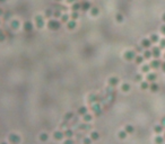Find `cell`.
<instances>
[{
  "mask_svg": "<svg viewBox=\"0 0 165 144\" xmlns=\"http://www.w3.org/2000/svg\"><path fill=\"white\" fill-rule=\"evenodd\" d=\"M164 131V126L163 125H156V126H154V132L156 133V134H161V133Z\"/></svg>",
  "mask_w": 165,
  "mask_h": 144,
  "instance_id": "obj_9",
  "label": "cell"
},
{
  "mask_svg": "<svg viewBox=\"0 0 165 144\" xmlns=\"http://www.w3.org/2000/svg\"><path fill=\"white\" fill-rule=\"evenodd\" d=\"M12 26H14V27H12V28H17V27H18V23L14 22V24H12Z\"/></svg>",
  "mask_w": 165,
  "mask_h": 144,
  "instance_id": "obj_43",
  "label": "cell"
},
{
  "mask_svg": "<svg viewBox=\"0 0 165 144\" xmlns=\"http://www.w3.org/2000/svg\"><path fill=\"white\" fill-rule=\"evenodd\" d=\"M24 28H25V30H27V32H30V30H32V25H31V23H25V25H24Z\"/></svg>",
  "mask_w": 165,
  "mask_h": 144,
  "instance_id": "obj_28",
  "label": "cell"
},
{
  "mask_svg": "<svg viewBox=\"0 0 165 144\" xmlns=\"http://www.w3.org/2000/svg\"><path fill=\"white\" fill-rule=\"evenodd\" d=\"M99 137H100V135H99V133H97V132H93L91 134L92 141H96V140H99Z\"/></svg>",
  "mask_w": 165,
  "mask_h": 144,
  "instance_id": "obj_21",
  "label": "cell"
},
{
  "mask_svg": "<svg viewBox=\"0 0 165 144\" xmlns=\"http://www.w3.org/2000/svg\"><path fill=\"white\" fill-rule=\"evenodd\" d=\"M1 14H2V10H1V9H0V15H1Z\"/></svg>",
  "mask_w": 165,
  "mask_h": 144,
  "instance_id": "obj_47",
  "label": "cell"
},
{
  "mask_svg": "<svg viewBox=\"0 0 165 144\" xmlns=\"http://www.w3.org/2000/svg\"><path fill=\"white\" fill-rule=\"evenodd\" d=\"M141 79H143V78H141L140 74H137V76H136V80H137V81H140Z\"/></svg>",
  "mask_w": 165,
  "mask_h": 144,
  "instance_id": "obj_40",
  "label": "cell"
},
{
  "mask_svg": "<svg viewBox=\"0 0 165 144\" xmlns=\"http://www.w3.org/2000/svg\"><path fill=\"white\" fill-rule=\"evenodd\" d=\"M160 49H165V38H162L160 41Z\"/></svg>",
  "mask_w": 165,
  "mask_h": 144,
  "instance_id": "obj_32",
  "label": "cell"
},
{
  "mask_svg": "<svg viewBox=\"0 0 165 144\" xmlns=\"http://www.w3.org/2000/svg\"><path fill=\"white\" fill-rule=\"evenodd\" d=\"M163 137H164V140H165V132H164V136H163Z\"/></svg>",
  "mask_w": 165,
  "mask_h": 144,
  "instance_id": "obj_49",
  "label": "cell"
},
{
  "mask_svg": "<svg viewBox=\"0 0 165 144\" xmlns=\"http://www.w3.org/2000/svg\"><path fill=\"white\" fill-rule=\"evenodd\" d=\"M9 141L11 142V143L17 144L18 142L20 141V139H19V136H18V135H16V134H10V136H9Z\"/></svg>",
  "mask_w": 165,
  "mask_h": 144,
  "instance_id": "obj_6",
  "label": "cell"
},
{
  "mask_svg": "<svg viewBox=\"0 0 165 144\" xmlns=\"http://www.w3.org/2000/svg\"><path fill=\"white\" fill-rule=\"evenodd\" d=\"M144 56L143 55H136V58H135V61H136V63L137 64H141L144 62Z\"/></svg>",
  "mask_w": 165,
  "mask_h": 144,
  "instance_id": "obj_14",
  "label": "cell"
},
{
  "mask_svg": "<svg viewBox=\"0 0 165 144\" xmlns=\"http://www.w3.org/2000/svg\"><path fill=\"white\" fill-rule=\"evenodd\" d=\"M64 118H66V120H70L74 118V114L72 113H67L66 115H64Z\"/></svg>",
  "mask_w": 165,
  "mask_h": 144,
  "instance_id": "obj_27",
  "label": "cell"
},
{
  "mask_svg": "<svg viewBox=\"0 0 165 144\" xmlns=\"http://www.w3.org/2000/svg\"><path fill=\"white\" fill-rule=\"evenodd\" d=\"M89 101H91V103H99V96L91 95L89 96Z\"/></svg>",
  "mask_w": 165,
  "mask_h": 144,
  "instance_id": "obj_18",
  "label": "cell"
},
{
  "mask_svg": "<svg viewBox=\"0 0 165 144\" xmlns=\"http://www.w3.org/2000/svg\"><path fill=\"white\" fill-rule=\"evenodd\" d=\"M149 89H150V91H152V92H156V91H158L160 87H158V85H157V83L152 82V83H150V85H149Z\"/></svg>",
  "mask_w": 165,
  "mask_h": 144,
  "instance_id": "obj_8",
  "label": "cell"
},
{
  "mask_svg": "<svg viewBox=\"0 0 165 144\" xmlns=\"http://www.w3.org/2000/svg\"><path fill=\"white\" fill-rule=\"evenodd\" d=\"M63 134H64V136H66V137H68V139H70V137H71L72 135H74V132H72L71 129H67V131H66V132L63 133Z\"/></svg>",
  "mask_w": 165,
  "mask_h": 144,
  "instance_id": "obj_20",
  "label": "cell"
},
{
  "mask_svg": "<svg viewBox=\"0 0 165 144\" xmlns=\"http://www.w3.org/2000/svg\"><path fill=\"white\" fill-rule=\"evenodd\" d=\"M0 1H1V2H2V1H5V0H0Z\"/></svg>",
  "mask_w": 165,
  "mask_h": 144,
  "instance_id": "obj_50",
  "label": "cell"
},
{
  "mask_svg": "<svg viewBox=\"0 0 165 144\" xmlns=\"http://www.w3.org/2000/svg\"><path fill=\"white\" fill-rule=\"evenodd\" d=\"M161 33H162L163 35H165V25H163V26L161 27Z\"/></svg>",
  "mask_w": 165,
  "mask_h": 144,
  "instance_id": "obj_38",
  "label": "cell"
},
{
  "mask_svg": "<svg viewBox=\"0 0 165 144\" xmlns=\"http://www.w3.org/2000/svg\"><path fill=\"white\" fill-rule=\"evenodd\" d=\"M67 20H68V16H62V22H67Z\"/></svg>",
  "mask_w": 165,
  "mask_h": 144,
  "instance_id": "obj_41",
  "label": "cell"
},
{
  "mask_svg": "<svg viewBox=\"0 0 165 144\" xmlns=\"http://www.w3.org/2000/svg\"><path fill=\"white\" fill-rule=\"evenodd\" d=\"M1 144H8V143H6V142H2V143H1Z\"/></svg>",
  "mask_w": 165,
  "mask_h": 144,
  "instance_id": "obj_48",
  "label": "cell"
},
{
  "mask_svg": "<svg viewBox=\"0 0 165 144\" xmlns=\"http://www.w3.org/2000/svg\"><path fill=\"white\" fill-rule=\"evenodd\" d=\"M152 44H153V43L150 42L149 38H144L143 41H141V47H144V49H149Z\"/></svg>",
  "mask_w": 165,
  "mask_h": 144,
  "instance_id": "obj_3",
  "label": "cell"
},
{
  "mask_svg": "<svg viewBox=\"0 0 165 144\" xmlns=\"http://www.w3.org/2000/svg\"><path fill=\"white\" fill-rule=\"evenodd\" d=\"M149 65H150V68H153V69H158L161 65H162V62H161L158 59H155L154 61H152V63H150Z\"/></svg>",
  "mask_w": 165,
  "mask_h": 144,
  "instance_id": "obj_4",
  "label": "cell"
},
{
  "mask_svg": "<svg viewBox=\"0 0 165 144\" xmlns=\"http://www.w3.org/2000/svg\"><path fill=\"white\" fill-rule=\"evenodd\" d=\"M49 28L50 29H58V28H59L60 27V23L59 22H57V20H50L49 22Z\"/></svg>",
  "mask_w": 165,
  "mask_h": 144,
  "instance_id": "obj_2",
  "label": "cell"
},
{
  "mask_svg": "<svg viewBox=\"0 0 165 144\" xmlns=\"http://www.w3.org/2000/svg\"><path fill=\"white\" fill-rule=\"evenodd\" d=\"M161 68H162L163 72H165V62H164V63H162V65H161Z\"/></svg>",
  "mask_w": 165,
  "mask_h": 144,
  "instance_id": "obj_44",
  "label": "cell"
},
{
  "mask_svg": "<svg viewBox=\"0 0 165 144\" xmlns=\"http://www.w3.org/2000/svg\"><path fill=\"white\" fill-rule=\"evenodd\" d=\"M149 70H150L149 64H144V65L141 66V71H143V72H149Z\"/></svg>",
  "mask_w": 165,
  "mask_h": 144,
  "instance_id": "obj_22",
  "label": "cell"
},
{
  "mask_svg": "<svg viewBox=\"0 0 165 144\" xmlns=\"http://www.w3.org/2000/svg\"><path fill=\"white\" fill-rule=\"evenodd\" d=\"M63 136H64V134H63L62 132H59V131H58V132H55V133L53 134V137H54L55 140H58V141L62 140V137H63Z\"/></svg>",
  "mask_w": 165,
  "mask_h": 144,
  "instance_id": "obj_11",
  "label": "cell"
},
{
  "mask_svg": "<svg viewBox=\"0 0 165 144\" xmlns=\"http://www.w3.org/2000/svg\"><path fill=\"white\" fill-rule=\"evenodd\" d=\"M155 143L156 144H163L164 143V137L161 136V135H157V136L155 137Z\"/></svg>",
  "mask_w": 165,
  "mask_h": 144,
  "instance_id": "obj_16",
  "label": "cell"
},
{
  "mask_svg": "<svg viewBox=\"0 0 165 144\" xmlns=\"http://www.w3.org/2000/svg\"><path fill=\"white\" fill-rule=\"evenodd\" d=\"M92 143V139L91 137H85L84 139V144H91Z\"/></svg>",
  "mask_w": 165,
  "mask_h": 144,
  "instance_id": "obj_35",
  "label": "cell"
},
{
  "mask_svg": "<svg viewBox=\"0 0 165 144\" xmlns=\"http://www.w3.org/2000/svg\"><path fill=\"white\" fill-rule=\"evenodd\" d=\"M63 144H74V141H72L71 139H68L67 141H64Z\"/></svg>",
  "mask_w": 165,
  "mask_h": 144,
  "instance_id": "obj_37",
  "label": "cell"
},
{
  "mask_svg": "<svg viewBox=\"0 0 165 144\" xmlns=\"http://www.w3.org/2000/svg\"><path fill=\"white\" fill-rule=\"evenodd\" d=\"M124 131H126L128 134H131V133L135 132V127H133L132 125H127L126 128H124Z\"/></svg>",
  "mask_w": 165,
  "mask_h": 144,
  "instance_id": "obj_12",
  "label": "cell"
},
{
  "mask_svg": "<svg viewBox=\"0 0 165 144\" xmlns=\"http://www.w3.org/2000/svg\"><path fill=\"white\" fill-rule=\"evenodd\" d=\"M149 39H150L152 43H157V42L160 41V37H158L156 34H152V35H150V37H149Z\"/></svg>",
  "mask_w": 165,
  "mask_h": 144,
  "instance_id": "obj_13",
  "label": "cell"
},
{
  "mask_svg": "<svg viewBox=\"0 0 165 144\" xmlns=\"http://www.w3.org/2000/svg\"><path fill=\"white\" fill-rule=\"evenodd\" d=\"M92 109L94 110V113H95V114H101V107H100V105L99 104H95V105L93 106V108H92Z\"/></svg>",
  "mask_w": 165,
  "mask_h": 144,
  "instance_id": "obj_15",
  "label": "cell"
},
{
  "mask_svg": "<svg viewBox=\"0 0 165 144\" xmlns=\"http://www.w3.org/2000/svg\"><path fill=\"white\" fill-rule=\"evenodd\" d=\"M152 54H153V56L155 59H158L161 56V49L160 47H154V49L152 50Z\"/></svg>",
  "mask_w": 165,
  "mask_h": 144,
  "instance_id": "obj_5",
  "label": "cell"
},
{
  "mask_svg": "<svg viewBox=\"0 0 165 144\" xmlns=\"http://www.w3.org/2000/svg\"><path fill=\"white\" fill-rule=\"evenodd\" d=\"M136 52L135 51H127L126 53H124V59L128 60V61H131V60H135L136 58Z\"/></svg>",
  "mask_w": 165,
  "mask_h": 144,
  "instance_id": "obj_1",
  "label": "cell"
},
{
  "mask_svg": "<svg viewBox=\"0 0 165 144\" xmlns=\"http://www.w3.org/2000/svg\"><path fill=\"white\" fill-rule=\"evenodd\" d=\"M118 83H119V79L116 77H112V78L109 79V85L111 86V87H115Z\"/></svg>",
  "mask_w": 165,
  "mask_h": 144,
  "instance_id": "obj_7",
  "label": "cell"
},
{
  "mask_svg": "<svg viewBox=\"0 0 165 144\" xmlns=\"http://www.w3.org/2000/svg\"><path fill=\"white\" fill-rule=\"evenodd\" d=\"M86 113H87V108L86 107H80L78 109V114L79 115H86Z\"/></svg>",
  "mask_w": 165,
  "mask_h": 144,
  "instance_id": "obj_24",
  "label": "cell"
},
{
  "mask_svg": "<svg viewBox=\"0 0 165 144\" xmlns=\"http://www.w3.org/2000/svg\"><path fill=\"white\" fill-rule=\"evenodd\" d=\"M164 56H165V55H164Z\"/></svg>",
  "mask_w": 165,
  "mask_h": 144,
  "instance_id": "obj_51",
  "label": "cell"
},
{
  "mask_svg": "<svg viewBox=\"0 0 165 144\" xmlns=\"http://www.w3.org/2000/svg\"><path fill=\"white\" fill-rule=\"evenodd\" d=\"M79 129H81V131H87V129L91 128V125H86V124H83V125H79L78 127Z\"/></svg>",
  "mask_w": 165,
  "mask_h": 144,
  "instance_id": "obj_23",
  "label": "cell"
},
{
  "mask_svg": "<svg viewBox=\"0 0 165 144\" xmlns=\"http://www.w3.org/2000/svg\"><path fill=\"white\" fill-rule=\"evenodd\" d=\"M40 140H41V141H47L48 140V134L47 133H42V134L40 135Z\"/></svg>",
  "mask_w": 165,
  "mask_h": 144,
  "instance_id": "obj_30",
  "label": "cell"
},
{
  "mask_svg": "<svg viewBox=\"0 0 165 144\" xmlns=\"http://www.w3.org/2000/svg\"><path fill=\"white\" fill-rule=\"evenodd\" d=\"M162 20L165 23V14H163V16H162Z\"/></svg>",
  "mask_w": 165,
  "mask_h": 144,
  "instance_id": "obj_45",
  "label": "cell"
},
{
  "mask_svg": "<svg viewBox=\"0 0 165 144\" xmlns=\"http://www.w3.org/2000/svg\"><path fill=\"white\" fill-rule=\"evenodd\" d=\"M122 90L124 91V92L129 91V90H130V85H129V83H123V85H122Z\"/></svg>",
  "mask_w": 165,
  "mask_h": 144,
  "instance_id": "obj_25",
  "label": "cell"
},
{
  "mask_svg": "<svg viewBox=\"0 0 165 144\" xmlns=\"http://www.w3.org/2000/svg\"><path fill=\"white\" fill-rule=\"evenodd\" d=\"M80 6H81V8H83V9H84V10H87V9H89V7H91L88 2H83V3H81Z\"/></svg>",
  "mask_w": 165,
  "mask_h": 144,
  "instance_id": "obj_31",
  "label": "cell"
},
{
  "mask_svg": "<svg viewBox=\"0 0 165 144\" xmlns=\"http://www.w3.org/2000/svg\"><path fill=\"white\" fill-rule=\"evenodd\" d=\"M127 134H128V133H127L126 131H121V132H119V137H120L121 140L126 139V137H127Z\"/></svg>",
  "mask_w": 165,
  "mask_h": 144,
  "instance_id": "obj_26",
  "label": "cell"
},
{
  "mask_svg": "<svg viewBox=\"0 0 165 144\" xmlns=\"http://www.w3.org/2000/svg\"><path fill=\"white\" fill-rule=\"evenodd\" d=\"M140 87H141V89L146 90V89L149 88V83H148V81H143V82L140 83Z\"/></svg>",
  "mask_w": 165,
  "mask_h": 144,
  "instance_id": "obj_19",
  "label": "cell"
},
{
  "mask_svg": "<svg viewBox=\"0 0 165 144\" xmlns=\"http://www.w3.org/2000/svg\"><path fill=\"white\" fill-rule=\"evenodd\" d=\"M116 19H118V22H122V20H123L122 15H118V16H116Z\"/></svg>",
  "mask_w": 165,
  "mask_h": 144,
  "instance_id": "obj_39",
  "label": "cell"
},
{
  "mask_svg": "<svg viewBox=\"0 0 165 144\" xmlns=\"http://www.w3.org/2000/svg\"><path fill=\"white\" fill-rule=\"evenodd\" d=\"M76 17H77V14H74L72 15V19H76Z\"/></svg>",
  "mask_w": 165,
  "mask_h": 144,
  "instance_id": "obj_46",
  "label": "cell"
},
{
  "mask_svg": "<svg viewBox=\"0 0 165 144\" xmlns=\"http://www.w3.org/2000/svg\"><path fill=\"white\" fill-rule=\"evenodd\" d=\"M147 81H150V82H154V81H156V79H157V76H156L155 73H149L148 72L147 74Z\"/></svg>",
  "mask_w": 165,
  "mask_h": 144,
  "instance_id": "obj_10",
  "label": "cell"
},
{
  "mask_svg": "<svg viewBox=\"0 0 165 144\" xmlns=\"http://www.w3.org/2000/svg\"><path fill=\"white\" fill-rule=\"evenodd\" d=\"M144 59H150L152 56H153V54H152V51H148V50H146L145 52H144Z\"/></svg>",
  "mask_w": 165,
  "mask_h": 144,
  "instance_id": "obj_17",
  "label": "cell"
},
{
  "mask_svg": "<svg viewBox=\"0 0 165 144\" xmlns=\"http://www.w3.org/2000/svg\"><path fill=\"white\" fill-rule=\"evenodd\" d=\"M36 22H37V26H39L40 28H41V27L43 26V24H44V23H43V20H42V17H37L36 18Z\"/></svg>",
  "mask_w": 165,
  "mask_h": 144,
  "instance_id": "obj_29",
  "label": "cell"
},
{
  "mask_svg": "<svg viewBox=\"0 0 165 144\" xmlns=\"http://www.w3.org/2000/svg\"><path fill=\"white\" fill-rule=\"evenodd\" d=\"M75 26H76V23H75V22H69V23H68V28H69V29L75 28Z\"/></svg>",
  "mask_w": 165,
  "mask_h": 144,
  "instance_id": "obj_33",
  "label": "cell"
},
{
  "mask_svg": "<svg viewBox=\"0 0 165 144\" xmlns=\"http://www.w3.org/2000/svg\"><path fill=\"white\" fill-rule=\"evenodd\" d=\"M161 125L165 126V117H163V118H162V120H161Z\"/></svg>",
  "mask_w": 165,
  "mask_h": 144,
  "instance_id": "obj_42",
  "label": "cell"
},
{
  "mask_svg": "<svg viewBox=\"0 0 165 144\" xmlns=\"http://www.w3.org/2000/svg\"><path fill=\"white\" fill-rule=\"evenodd\" d=\"M92 14H93L94 16L97 15V14H99V9H97V8H93V10H92Z\"/></svg>",
  "mask_w": 165,
  "mask_h": 144,
  "instance_id": "obj_36",
  "label": "cell"
},
{
  "mask_svg": "<svg viewBox=\"0 0 165 144\" xmlns=\"http://www.w3.org/2000/svg\"><path fill=\"white\" fill-rule=\"evenodd\" d=\"M84 120L85 122H89V120H92V116L91 115H84Z\"/></svg>",
  "mask_w": 165,
  "mask_h": 144,
  "instance_id": "obj_34",
  "label": "cell"
}]
</instances>
